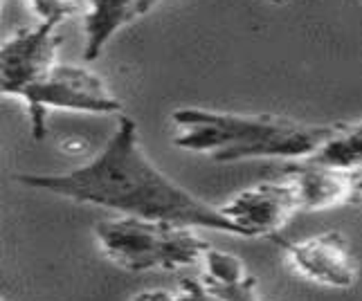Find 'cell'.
I'll return each mask as SVG.
<instances>
[{
	"instance_id": "6da1fadb",
	"label": "cell",
	"mask_w": 362,
	"mask_h": 301,
	"mask_svg": "<svg viewBox=\"0 0 362 301\" xmlns=\"http://www.w3.org/2000/svg\"><path fill=\"white\" fill-rule=\"evenodd\" d=\"M14 180L28 189L113 209L119 216L171 220L236 236L218 207L187 191L146 158L137 124L124 112L104 148L86 165L66 173H18Z\"/></svg>"
},
{
	"instance_id": "7a4b0ae2",
	"label": "cell",
	"mask_w": 362,
	"mask_h": 301,
	"mask_svg": "<svg viewBox=\"0 0 362 301\" xmlns=\"http://www.w3.org/2000/svg\"><path fill=\"white\" fill-rule=\"evenodd\" d=\"M171 142L214 162L306 160L331 140L338 124H306L272 115L182 106L171 112Z\"/></svg>"
},
{
	"instance_id": "3957f363",
	"label": "cell",
	"mask_w": 362,
	"mask_h": 301,
	"mask_svg": "<svg viewBox=\"0 0 362 301\" xmlns=\"http://www.w3.org/2000/svg\"><path fill=\"white\" fill-rule=\"evenodd\" d=\"M93 232L102 252L117 268L135 274L192 268L209 247L196 228L171 220L119 216L99 220Z\"/></svg>"
},
{
	"instance_id": "277c9868",
	"label": "cell",
	"mask_w": 362,
	"mask_h": 301,
	"mask_svg": "<svg viewBox=\"0 0 362 301\" xmlns=\"http://www.w3.org/2000/svg\"><path fill=\"white\" fill-rule=\"evenodd\" d=\"M30 112V129L36 140L47 133V115L52 110L88 112V115H122V102L110 93L106 81L86 66L61 64L23 97Z\"/></svg>"
},
{
	"instance_id": "5b68a950",
	"label": "cell",
	"mask_w": 362,
	"mask_h": 301,
	"mask_svg": "<svg viewBox=\"0 0 362 301\" xmlns=\"http://www.w3.org/2000/svg\"><path fill=\"white\" fill-rule=\"evenodd\" d=\"M218 211L241 238H277L295 214L299 200L293 184L281 175L279 180L259 182L234 194Z\"/></svg>"
},
{
	"instance_id": "8992f818",
	"label": "cell",
	"mask_w": 362,
	"mask_h": 301,
	"mask_svg": "<svg viewBox=\"0 0 362 301\" xmlns=\"http://www.w3.org/2000/svg\"><path fill=\"white\" fill-rule=\"evenodd\" d=\"M57 54L59 34L52 23H39L11 36L0 45V97H16L23 102L57 66Z\"/></svg>"
},
{
	"instance_id": "52a82bcc",
	"label": "cell",
	"mask_w": 362,
	"mask_h": 301,
	"mask_svg": "<svg viewBox=\"0 0 362 301\" xmlns=\"http://www.w3.org/2000/svg\"><path fill=\"white\" fill-rule=\"evenodd\" d=\"M286 263L302 279L333 290H346L358 281V261L338 232H324L302 241L281 243Z\"/></svg>"
},
{
	"instance_id": "ba28073f",
	"label": "cell",
	"mask_w": 362,
	"mask_h": 301,
	"mask_svg": "<svg viewBox=\"0 0 362 301\" xmlns=\"http://www.w3.org/2000/svg\"><path fill=\"white\" fill-rule=\"evenodd\" d=\"M293 184L299 211H327L351 203V169L293 160L281 173Z\"/></svg>"
},
{
	"instance_id": "9c48e42d",
	"label": "cell",
	"mask_w": 362,
	"mask_h": 301,
	"mask_svg": "<svg viewBox=\"0 0 362 301\" xmlns=\"http://www.w3.org/2000/svg\"><path fill=\"white\" fill-rule=\"evenodd\" d=\"M158 0H88L83 16V59L95 61L115 36L153 9Z\"/></svg>"
},
{
	"instance_id": "30bf717a",
	"label": "cell",
	"mask_w": 362,
	"mask_h": 301,
	"mask_svg": "<svg viewBox=\"0 0 362 301\" xmlns=\"http://www.w3.org/2000/svg\"><path fill=\"white\" fill-rule=\"evenodd\" d=\"M178 297L180 301H261L257 279L250 272L243 279L228 285H216L196 277H185L178 288Z\"/></svg>"
},
{
	"instance_id": "8fae6325",
	"label": "cell",
	"mask_w": 362,
	"mask_h": 301,
	"mask_svg": "<svg viewBox=\"0 0 362 301\" xmlns=\"http://www.w3.org/2000/svg\"><path fill=\"white\" fill-rule=\"evenodd\" d=\"M308 160L342 169L362 167V122L338 124V131L331 135V140Z\"/></svg>"
},
{
	"instance_id": "7c38bea8",
	"label": "cell",
	"mask_w": 362,
	"mask_h": 301,
	"mask_svg": "<svg viewBox=\"0 0 362 301\" xmlns=\"http://www.w3.org/2000/svg\"><path fill=\"white\" fill-rule=\"evenodd\" d=\"M203 268H205V281L209 283H216V285H228L243 279L247 270L243 266V261L239 256H234L226 249H218V247H207V252L203 254Z\"/></svg>"
},
{
	"instance_id": "4fadbf2b",
	"label": "cell",
	"mask_w": 362,
	"mask_h": 301,
	"mask_svg": "<svg viewBox=\"0 0 362 301\" xmlns=\"http://www.w3.org/2000/svg\"><path fill=\"white\" fill-rule=\"evenodd\" d=\"M30 11L39 18V23L59 25L72 18L79 9V0H28Z\"/></svg>"
},
{
	"instance_id": "5bb4252c",
	"label": "cell",
	"mask_w": 362,
	"mask_h": 301,
	"mask_svg": "<svg viewBox=\"0 0 362 301\" xmlns=\"http://www.w3.org/2000/svg\"><path fill=\"white\" fill-rule=\"evenodd\" d=\"M131 301H180L178 293L165 290V288H148V290L135 293Z\"/></svg>"
},
{
	"instance_id": "9a60e30c",
	"label": "cell",
	"mask_w": 362,
	"mask_h": 301,
	"mask_svg": "<svg viewBox=\"0 0 362 301\" xmlns=\"http://www.w3.org/2000/svg\"><path fill=\"white\" fill-rule=\"evenodd\" d=\"M86 148H88V142H86L83 137L70 135V137H66V140H61V150H64V153L79 155V153H83Z\"/></svg>"
},
{
	"instance_id": "2e32d148",
	"label": "cell",
	"mask_w": 362,
	"mask_h": 301,
	"mask_svg": "<svg viewBox=\"0 0 362 301\" xmlns=\"http://www.w3.org/2000/svg\"><path fill=\"white\" fill-rule=\"evenodd\" d=\"M362 207V167L351 169V203Z\"/></svg>"
},
{
	"instance_id": "e0dca14e",
	"label": "cell",
	"mask_w": 362,
	"mask_h": 301,
	"mask_svg": "<svg viewBox=\"0 0 362 301\" xmlns=\"http://www.w3.org/2000/svg\"><path fill=\"white\" fill-rule=\"evenodd\" d=\"M0 7H3V0H0Z\"/></svg>"
},
{
	"instance_id": "ac0fdd59",
	"label": "cell",
	"mask_w": 362,
	"mask_h": 301,
	"mask_svg": "<svg viewBox=\"0 0 362 301\" xmlns=\"http://www.w3.org/2000/svg\"><path fill=\"white\" fill-rule=\"evenodd\" d=\"M0 301H5V299H3V297H0Z\"/></svg>"
}]
</instances>
